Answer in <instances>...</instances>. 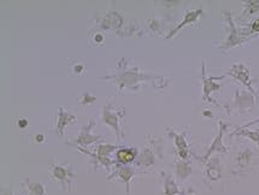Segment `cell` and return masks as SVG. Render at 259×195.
<instances>
[{"label":"cell","instance_id":"obj_1","mask_svg":"<svg viewBox=\"0 0 259 195\" xmlns=\"http://www.w3.org/2000/svg\"><path fill=\"white\" fill-rule=\"evenodd\" d=\"M118 158L122 160V162H130V160L134 159V154L130 151H119L118 152Z\"/></svg>","mask_w":259,"mask_h":195}]
</instances>
